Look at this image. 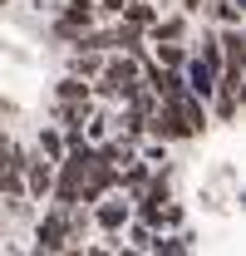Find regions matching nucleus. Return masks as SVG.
<instances>
[{
  "label": "nucleus",
  "mask_w": 246,
  "mask_h": 256,
  "mask_svg": "<svg viewBox=\"0 0 246 256\" xmlns=\"http://www.w3.org/2000/svg\"><path fill=\"white\" fill-rule=\"evenodd\" d=\"M123 5H128V0H104V10H123Z\"/></svg>",
  "instance_id": "nucleus-11"
},
{
  "label": "nucleus",
  "mask_w": 246,
  "mask_h": 256,
  "mask_svg": "<svg viewBox=\"0 0 246 256\" xmlns=\"http://www.w3.org/2000/svg\"><path fill=\"white\" fill-rule=\"evenodd\" d=\"M69 232H74V217H69V212H44V222H40V246H44V252H60L64 242H69Z\"/></svg>",
  "instance_id": "nucleus-4"
},
{
  "label": "nucleus",
  "mask_w": 246,
  "mask_h": 256,
  "mask_svg": "<svg viewBox=\"0 0 246 256\" xmlns=\"http://www.w3.org/2000/svg\"><path fill=\"white\" fill-rule=\"evenodd\" d=\"M118 256H143V252H118Z\"/></svg>",
  "instance_id": "nucleus-13"
},
{
  "label": "nucleus",
  "mask_w": 246,
  "mask_h": 256,
  "mask_svg": "<svg viewBox=\"0 0 246 256\" xmlns=\"http://www.w3.org/2000/svg\"><path fill=\"white\" fill-rule=\"evenodd\" d=\"M89 20H94V5H89V0H69V5H64V15L54 20V30H60L64 40H69V34L89 30Z\"/></svg>",
  "instance_id": "nucleus-5"
},
{
  "label": "nucleus",
  "mask_w": 246,
  "mask_h": 256,
  "mask_svg": "<svg viewBox=\"0 0 246 256\" xmlns=\"http://www.w3.org/2000/svg\"><path fill=\"white\" fill-rule=\"evenodd\" d=\"M202 124H207V104L192 98L187 89L172 94V98H158L153 118H148V128H153L158 138H187V133H197Z\"/></svg>",
  "instance_id": "nucleus-1"
},
{
  "label": "nucleus",
  "mask_w": 246,
  "mask_h": 256,
  "mask_svg": "<svg viewBox=\"0 0 246 256\" xmlns=\"http://www.w3.org/2000/svg\"><path fill=\"white\" fill-rule=\"evenodd\" d=\"M84 256H108V252H98V246H94V252H84Z\"/></svg>",
  "instance_id": "nucleus-12"
},
{
  "label": "nucleus",
  "mask_w": 246,
  "mask_h": 256,
  "mask_svg": "<svg viewBox=\"0 0 246 256\" xmlns=\"http://www.w3.org/2000/svg\"><path fill=\"white\" fill-rule=\"evenodd\" d=\"M182 40H187V15H182V10L153 20V44H182Z\"/></svg>",
  "instance_id": "nucleus-6"
},
{
  "label": "nucleus",
  "mask_w": 246,
  "mask_h": 256,
  "mask_svg": "<svg viewBox=\"0 0 246 256\" xmlns=\"http://www.w3.org/2000/svg\"><path fill=\"white\" fill-rule=\"evenodd\" d=\"M98 79H104V89H108L114 98H128V94L143 89V64L133 60V54H114V60H104Z\"/></svg>",
  "instance_id": "nucleus-2"
},
{
  "label": "nucleus",
  "mask_w": 246,
  "mask_h": 256,
  "mask_svg": "<svg viewBox=\"0 0 246 256\" xmlns=\"http://www.w3.org/2000/svg\"><path fill=\"white\" fill-rule=\"evenodd\" d=\"M54 108H60V124L74 133V128L84 124V108H89V84H79V79H64L60 94H54Z\"/></svg>",
  "instance_id": "nucleus-3"
},
{
  "label": "nucleus",
  "mask_w": 246,
  "mask_h": 256,
  "mask_svg": "<svg viewBox=\"0 0 246 256\" xmlns=\"http://www.w3.org/2000/svg\"><path fill=\"white\" fill-rule=\"evenodd\" d=\"M123 217H128V207H123V202H98V207H94V222L104 226V232H118Z\"/></svg>",
  "instance_id": "nucleus-7"
},
{
  "label": "nucleus",
  "mask_w": 246,
  "mask_h": 256,
  "mask_svg": "<svg viewBox=\"0 0 246 256\" xmlns=\"http://www.w3.org/2000/svg\"><path fill=\"white\" fill-rule=\"evenodd\" d=\"M153 246H158L153 256H187V246H182V242H153Z\"/></svg>",
  "instance_id": "nucleus-10"
},
{
  "label": "nucleus",
  "mask_w": 246,
  "mask_h": 256,
  "mask_svg": "<svg viewBox=\"0 0 246 256\" xmlns=\"http://www.w3.org/2000/svg\"><path fill=\"white\" fill-rule=\"evenodd\" d=\"M30 168V192L34 197H44V192L54 188V172H50V162H25Z\"/></svg>",
  "instance_id": "nucleus-8"
},
{
  "label": "nucleus",
  "mask_w": 246,
  "mask_h": 256,
  "mask_svg": "<svg viewBox=\"0 0 246 256\" xmlns=\"http://www.w3.org/2000/svg\"><path fill=\"white\" fill-rule=\"evenodd\" d=\"M60 153H64V138L54 128H44V133H40V162H54Z\"/></svg>",
  "instance_id": "nucleus-9"
}]
</instances>
